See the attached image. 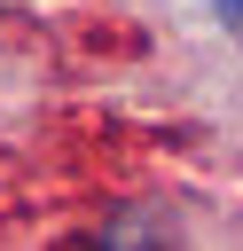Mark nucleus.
I'll return each mask as SVG.
<instances>
[{"instance_id": "f257e3e1", "label": "nucleus", "mask_w": 243, "mask_h": 251, "mask_svg": "<svg viewBox=\"0 0 243 251\" xmlns=\"http://www.w3.org/2000/svg\"><path fill=\"white\" fill-rule=\"evenodd\" d=\"M219 16H227V24H235V31H243V0H219Z\"/></svg>"}]
</instances>
